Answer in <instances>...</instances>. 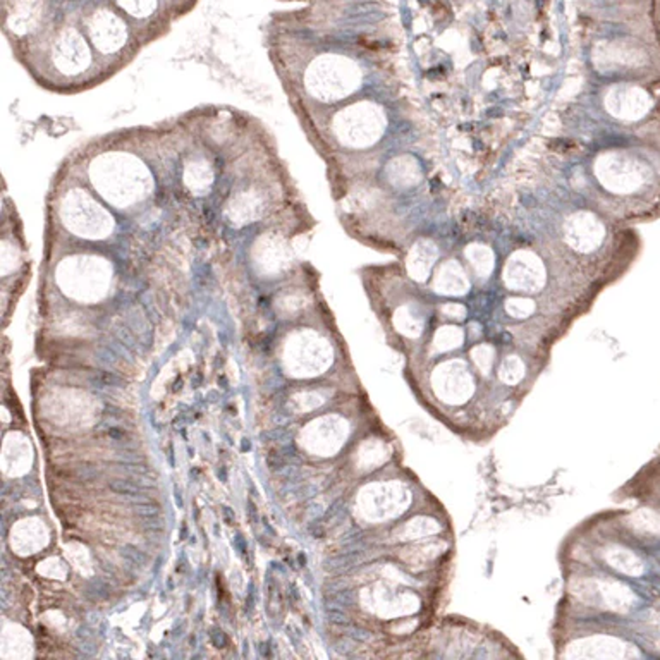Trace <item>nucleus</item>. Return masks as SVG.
<instances>
[{
  "label": "nucleus",
  "mask_w": 660,
  "mask_h": 660,
  "mask_svg": "<svg viewBox=\"0 0 660 660\" xmlns=\"http://www.w3.org/2000/svg\"><path fill=\"white\" fill-rule=\"evenodd\" d=\"M86 176L93 191L122 211L144 203L155 191V179L148 165L129 151H100L88 162Z\"/></svg>",
  "instance_id": "nucleus-1"
},
{
  "label": "nucleus",
  "mask_w": 660,
  "mask_h": 660,
  "mask_svg": "<svg viewBox=\"0 0 660 660\" xmlns=\"http://www.w3.org/2000/svg\"><path fill=\"white\" fill-rule=\"evenodd\" d=\"M55 215L66 232L86 241H102L115 231V218L111 210L81 186L61 193Z\"/></svg>",
  "instance_id": "nucleus-2"
},
{
  "label": "nucleus",
  "mask_w": 660,
  "mask_h": 660,
  "mask_svg": "<svg viewBox=\"0 0 660 660\" xmlns=\"http://www.w3.org/2000/svg\"><path fill=\"white\" fill-rule=\"evenodd\" d=\"M363 70L344 55H322L305 70L303 86L317 102L337 104L359 90Z\"/></svg>",
  "instance_id": "nucleus-3"
},
{
  "label": "nucleus",
  "mask_w": 660,
  "mask_h": 660,
  "mask_svg": "<svg viewBox=\"0 0 660 660\" xmlns=\"http://www.w3.org/2000/svg\"><path fill=\"white\" fill-rule=\"evenodd\" d=\"M387 115L382 105L359 100L337 111L330 121V133L348 150H368L386 134Z\"/></svg>",
  "instance_id": "nucleus-4"
},
{
  "label": "nucleus",
  "mask_w": 660,
  "mask_h": 660,
  "mask_svg": "<svg viewBox=\"0 0 660 660\" xmlns=\"http://www.w3.org/2000/svg\"><path fill=\"white\" fill-rule=\"evenodd\" d=\"M502 282L511 292L531 294L540 291L547 284L545 263L531 249H516L504 263Z\"/></svg>",
  "instance_id": "nucleus-5"
},
{
  "label": "nucleus",
  "mask_w": 660,
  "mask_h": 660,
  "mask_svg": "<svg viewBox=\"0 0 660 660\" xmlns=\"http://www.w3.org/2000/svg\"><path fill=\"white\" fill-rule=\"evenodd\" d=\"M270 196L258 182H243L225 200L222 214L234 227H245L262 220L268 211Z\"/></svg>",
  "instance_id": "nucleus-6"
},
{
  "label": "nucleus",
  "mask_w": 660,
  "mask_h": 660,
  "mask_svg": "<svg viewBox=\"0 0 660 660\" xmlns=\"http://www.w3.org/2000/svg\"><path fill=\"white\" fill-rule=\"evenodd\" d=\"M594 174L610 193H630L641 182V171L626 153L603 151L594 162Z\"/></svg>",
  "instance_id": "nucleus-7"
},
{
  "label": "nucleus",
  "mask_w": 660,
  "mask_h": 660,
  "mask_svg": "<svg viewBox=\"0 0 660 660\" xmlns=\"http://www.w3.org/2000/svg\"><path fill=\"white\" fill-rule=\"evenodd\" d=\"M605 227L592 211L578 210L563 222V239L567 248L580 255H590L602 246Z\"/></svg>",
  "instance_id": "nucleus-8"
},
{
  "label": "nucleus",
  "mask_w": 660,
  "mask_h": 660,
  "mask_svg": "<svg viewBox=\"0 0 660 660\" xmlns=\"http://www.w3.org/2000/svg\"><path fill=\"white\" fill-rule=\"evenodd\" d=\"M55 69L64 76H79L91 66V50L76 31H64L52 48Z\"/></svg>",
  "instance_id": "nucleus-9"
},
{
  "label": "nucleus",
  "mask_w": 660,
  "mask_h": 660,
  "mask_svg": "<svg viewBox=\"0 0 660 660\" xmlns=\"http://www.w3.org/2000/svg\"><path fill=\"white\" fill-rule=\"evenodd\" d=\"M215 181H217V169L215 162L203 151L188 155L182 162L181 169V185L186 193L198 198L211 193Z\"/></svg>",
  "instance_id": "nucleus-10"
},
{
  "label": "nucleus",
  "mask_w": 660,
  "mask_h": 660,
  "mask_svg": "<svg viewBox=\"0 0 660 660\" xmlns=\"http://www.w3.org/2000/svg\"><path fill=\"white\" fill-rule=\"evenodd\" d=\"M88 31H90V38L93 45L102 54H115L126 44L124 24L114 14L97 12L93 19H91Z\"/></svg>",
  "instance_id": "nucleus-11"
},
{
  "label": "nucleus",
  "mask_w": 660,
  "mask_h": 660,
  "mask_svg": "<svg viewBox=\"0 0 660 660\" xmlns=\"http://www.w3.org/2000/svg\"><path fill=\"white\" fill-rule=\"evenodd\" d=\"M603 107L617 119L640 117L647 109V95L633 86H610L603 95Z\"/></svg>",
  "instance_id": "nucleus-12"
},
{
  "label": "nucleus",
  "mask_w": 660,
  "mask_h": 660,
  "mask_svg": "<svg viewBox=\"0 0 660 660\" xmlns=\"http://www.w3.org/2000/svg\"><path fill=\"white\" fill-rule=\"evenodd\" d=\"M433 291L442 296H464L469 291V279L458 260H446L435 272Z\"/></svg>",
  "instance_id": "nucleus-13"
},
{
  "label": "nucleus",
  "mask_w": 660,
  "mask_h": 660,
  "mask_svg": "<svg viewBox=\"0 0 660 660\" xmlns=\"http://www.w3.org/2000/svg\"><path fill=\"white\" fill-rule=\"evenodd\" d=\"M437 258H439V248L432 239L422 238L411 246L406 258V265H408V274L416 282H425L430 277L433 265H435Z\"/></svg>",
  "instance_id": "nucleus-14"
},
{
  "label": "nucleus",
  "mask_w": 660,
  "mask_h": 660,
  "mask_svg": "<svg viewBox=\"0 0 660 660\" xmlns=\"http://www.w3.org/2000/svg\"><path fill=\"white\" fill-rule=\"evenodd\" d=\"M386 176L394 188H411L422 179V169L411 155H401L390 162Z\"/></svg>",
  "instance_id": "nucleus-15"
},
{
  "label": "nucleus",
  "mask_w": 660,
  "mask_h": 660,
  "mask_svg": "<svg viewBox=\"0 0 660 660\" xmlns=\"http://www.w3.org/2000/svg\"><path fill=\"white\" fill-rule=\"evenodd\" d=\"M464 258L468 260L473 274L482 281L489 279L496 268V253L483 243H469L464 248Z\"/></svg>",
  "instance_id": "nucleus-16"
},
{
  "label": "nucleus",
  "mask_w": 660,
  "mask_h": 660,
  "mask_svg": "<svg viewBox=\"0 0 660 660\" xmlns=\"http://www.w3.org/2000/svg\"><path fill=\"white\" fill-rule=\"evenodd\" d=\"M462 342H464V330L456 326H442L433 334L432 348L435 352H446L460 348Z\"/></svg>",
  "instance_id": "nucleus-17"
},
{
  "label": "nucleus",
  "mask_w": 660,
  "mask_h": 660,
  "mask_svg": "<svg viewBox=\"0 0 660 660\" xmlns=\"http://www.w3.org/2000/svg\"><path fill=\"white\" fill-rule=\"evenodd\" d=\"M525 363L518 356H507L499 368V377L507 386H516L523 380Z\"/></svg>",
  "instance_id": "nucleus-18"
},
{
  "label": "nucleus",
  "mask_w": 660,
  "mask_h": 660,
  "mask_svg": "<svg viewBox=\"0 0 660 660\" xmlns=\"http://www.w3.org/2000/svg\"><path fill=\"white\" fill-rule=\"evenodd\" d=\"M506 313L511 319L523 320L531 317L536 312V305L533 299L525 298V296H513V298L506 299Z\"/></svg>",
  "instance_id": "nucleus-19"
},
{
  "label": "nucleus",
  "mask_w": 660,
  "mask_h": 660,
  "mask_svg": "<svg viewBox=\"0 0 660 660\" xmlns=\"http://www.w3.org/2000/svg\"><path fill=\"white\" fill-rule=\"evenodd\" d=\"M469 356H471L475 366L483 375H487V373L492 370L493 363H496V349L490 344L475 346V348L471 349V352H469Z\"/></svg>",
  "instance_id": "nucleus-20"
},
{
  "label": "nucleus",
  "mask_w": 660,
  "mask_h": 660,
  "mask_svg": "<svg viewBox=\"0 0 660 660\" xmlns=\"http://www.w3.org/2000/svg\"><path fill=\"white\" fill-rule=\"evenodd\" d=\"M112 492L119 493V496L124 497H131V499H140L141 493V487L138 483L129 482V480H114V482L109 483Z\"/></svg>",
  "instance_id": "nucleus-21"
},
{
  "label": "nucleus",
  "mask_w": 660,
  "mask_h": 660,
  "mask_svg": "<svg viewBox=\"0 0 660 660\" xmlns=\"http://www.w3.org/2000/svg\"><path fill=\"white\" fill-rule=\"evenodd\" d=\"M133 507H134V513L140 514L141 518L158 516V514H160V506L151 502V500L147 499V497H140L138 500H134Z\"/></svg>",
  "instance_id": "nucleus-22"
},
{
  "label": "nucleus",
  "mask_w": 660,
  "mask_h": 660,
  "mask_svg": "<svg viewBox=\"0 0 660 660\" xmlns=\"http://www.w3.org/2000/svg\"><path fill=\"white\" fill-rule=\"evenodd\" d=\"M119 3L134 16H144L153 7V0H119Z\"/></svg>",
  "instance_id": "nucleus-23"
},
{
  "label": "nucleus",
  "mask_w": 660,
  "mask_h": 660,
  "mask_svg": "<svg viewBox=\"0 0 660 660\" xmlns=\"http://www.w3.org/2000/svg\"><path fill=\"white\" fill-rule=\"evenodd\" d=\"M440 313H442L446 319L461 322V320H464L468 310H466V306L461 305V303H446V305L440 306Z\"/></svg>",
  "instance_id": "nucleus-24"
},
{
  "label": "nucleus",
  "mask_w": 660,
  "mask_h": 660,
  "mask_svg": "<svg viewBox=\"0 0 660 660\" xmlns=\"http://www.w3.org/2000/svg\"><path fill=\"white\" fill-rule=\"evenodd\" d=\"M122 557H124L129 564H133V566H140V567L144 566L148 560L147 554L134 545H126L124 549H122Z\"/></svg>",
  "instance_id": "nucleus-25"
}]
</instances>
